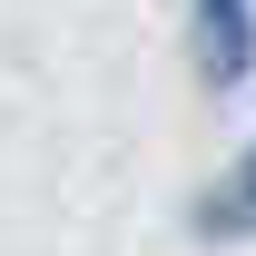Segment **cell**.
Segmentation results:
<instances>
[{"label": "cell", "mask_w": 256, "mask_h": 256, "mask_svg": "<svg viewBox=\"0 0 256 256\" xmlns=\"http://www.w3.org/2000/svg\"><path fill=\"white\" fill-rule=\"evenodd\" d=\"M188 236H197V246H256V138L226 158V178H217V188H197Z\"/></svg>", "instance_id": "2"}, {"label": "cell", "mask_w": 256, "mask_h": 256, "mask_svg": "<svg viewBox=\"0 0 256 256\" xmlns=\"http://www.w3.org/2000/svg\"><path fill=\"white\" fill-rule=\"evenodd\" d=\"M178 40L207 98H236L256 79V0H178Z\"/></svg>", "instance_id": "1"}]
</instances>
